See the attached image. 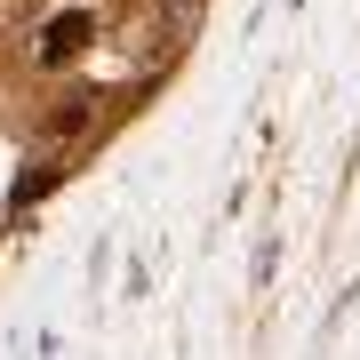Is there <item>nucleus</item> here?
<instances>
[{
	"mask_svg": "<svg viewBox=\"0 0 360 360\" xmlns=\"http://www.w3.org/2000/svg\"><path fill=\"white\" fill-rule=\"evenodd\" d=\"M96 40V16L89 8H65V16H49V32H40V65H72L80 49Z\"/></svg>",
	"mask_w": 360,
	"mask_h": 360,
	"instance_id": "nucleus-1",
	"label": "nucleus"
}]
</instances>
